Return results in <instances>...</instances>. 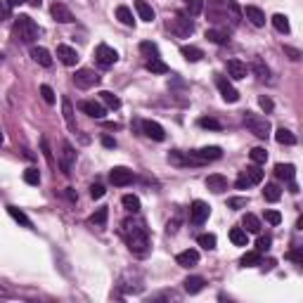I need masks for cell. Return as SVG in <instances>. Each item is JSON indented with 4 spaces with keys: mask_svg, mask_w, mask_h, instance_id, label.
<instances>
[{
    "mask_svg": "<svg viewBox=\"0 0 303 303\" xmlns=\"http://www.w3.org/2000/svg\"><path fill=\"white\" fill-rule=\"evenodd\" d=\"M121 234L128 242V249L133 251L135 256H147L150 251V234H147V228H144L142 220H133L128 218L121 223Z\"/></svg>",
    "mask_w": 303,
    "mask_h": 303,
    "instance_id": "cell-1",
    "label": "cell"
},
{
    "mask_svg": "<svg viewBox=\"0 0 303 303\" xmlns=\"http://www.w3.org/2000/svg\"><path fill=\"white\" fill-rule=\"evenodd\" d=\"M14 36H17V40H22V43H34L38 38L36 22L31 17H19L17 22H14Z\"/></svg>",
    "mask_w": 303,
    "mask_h": 303,
    "instance_id": "cell-2",
    "label": "cell"
},
{
    "mask_svg": "<svg viewBox=\"0 0 303 303\" xmlns=\"http://www.w3.org/2000/svg\"><path fill=\"white\" fill-rule=\"evenodd\" d=\"M244 126L249 128L251 133L260 138V140H268V135H270V121H268L266 116H258V114H244Z\"/></svg>",
    "mask_w": 303,
    "mask_h": 303,
    "instance_id": "cell-3",
    "label": "cell"
},
{
    "mask_svg": "<svg viewBox=\"0 0 303 303\" xmlns=\"http://www.w3.org/2000/svg\"><path fill=\"white\" fill-rule=\"evenodd\" d=\"M95 60H98V64L102 66V69H109V66H114L116 60H118V52H116L114 48H109V45H98L95 48Z\"/></svg>",
    "mask_w": 303,
    "mask_h": 303,
    "instance_id": "cell-4",
    "label": "cell"
},
{
    "mask_svg": "<svg viewBox=\"0 0 303 303\" xmlns=\"http://www.w3.org/2000/svg\"><path fill=\"white\" fill-rule=\"evenodd\" d=\"M168 28L176 34V36H180V38H188L192 31H194V24L190 22V17L188 14H176V19H173V24H168Z\"/></svg>",
    "mask_w": 303,
    "mask_h": 303,
    "instance_id": "cell-5",
    "label": "cell"
},
{
    "mask_svg": "<svg viewBox=\"0 0 303 303\" xmlns=\"http://www.w3.org/2000/svg\"><path fill=\"white\" fill-rule=\"evenodd\" d=\"M74 83H76V88L88 90V88H92V86H98L100 76L92 72V69H78V72L74 74Z\"/></svg>",
    "mask_w": 303,
    "mask_h": 303,
    "instance_id": "cell-6",
    "label": "cell"
},
{
    "mask_svg": "<svg viewBox=\"0 0 303 303\" xmlns=\"http://www.w3.org/2000/svg\"><path fill=\"white\" fill-rule=\"evenodd\" d=\"M74 161H76V152L69 142H62V154H60V168H62L64 176H72Z\"/></svg>",
    "mask_w": 303,
    "mask_h": 303,
    "instance_id": "cell-7",
    "label": "cell"
},
{
    "mask_svg": "<svg viewBox=\"0 0 303 303\" xmlns=\"http://www.w3.org/2000/svg\"><path fill=\"white\" fill-rule=\"evenodd\" d=\"M208 214H211V206L206 204V202H199V199H196L194 204L190 206V220H192L194 225L204 223L206 218H208Z\"/></svg>",
    "mask_w": 303,
    "mask_h": 303,
    "instance_id": "cell-8",
    "label": "cell"
},
{
    "mask_svg": "<svg viewBox=\"0 0 303 303\" xmlns=\"http://www.w3.org/2000/svg\"><path fill=\"white\" fill-rule=\"evenodd\" d=\"M109 180H112L114 188H126V185L133 182V170L124 168V166H116V168L109 173Z\"/></svg>",
    "mask_w": 303,
    "mask_h": 303,
    "instance_id": "cell-9",
    "label": "cell"
},
{
    "mask_svg": "<svg viewBox=\"0 0 303 303\" xmlns=\"http://www.w3.org/2000/svg\"><path fill=\"white\" fill-rule=\"evenodd\" d=\"M216 86H218V90H220V95H223L225 102H237V100H240V92L234 90V86H232L225 76H218V78H216Z\"/></svg>",
    "mask_w": 303,
    "mask_h": 303,
    "instance_id": "cell-10",
    "label": "cell"
},
{
    "mask_svg": "<svg viewBox=\"0 0 303 303\" xmlns=\"http://www.w3.org/2000/svg\"><path fill=\"white\" fill-rule=\"evenodd\" d=\"M78 109L83 114H88L90 118H104V107L100 102H95V100H83V102H78Z\"/></svg>",
    "mask_w": 303,
    "mask_h": 303,
    "instance_id": "cell-11",
    "label": "cell"
},
{
    "mask_svg": "<svg viewBox=\"0 0 303 303\" xmlns=\"http://www.w3.org/2000/svg\"><path fill=\"white\" fill-rule=\"evenodd\" d=\"M50 14H52L60 24H72L74 22V14H72V10L66 8L64 2H52V8H50Z\"/></svg>",
    "mask_w": 303,
    "mask_h": 303,
    "instance_id": "cell-12",
    "label": "cell"
},
{
    "mask_svg": "<svg viewBox=\"0 0 303 303\" xmlns=\"http://www.w3.org/2000/svg\"><path fill=\"white\" fill-rule=\"evenodd\" d=\"M57 57L64 66H76V62H78V52L69 45H57Z\"/></svg>",
    "mask_w": 303,
    "mask_h": 303,
    "instance_id": "cell-13",
    "label": "cell"
},
{
    "mask_svg": "<svg viewBox=\"0 0 303 303\" xmlns=\"http://www.w3.org/2000/svg\"><path fill=\"white\" fill-rule=\"evenodd\" d=\"M242 14L249 19L254 26H258V28H260V26H266V14H263V10L256 8V5H246V8L242 10Z\"/></svg>",
    "mask_w": 303,
    "mask_h": 303,
    "instance_id": "cell-14",
    "label": "cell"
},
{
    "mask_svg": "<svg viewBox=\"0 0 303 303\" xmlns=\"http://www.w3.org/2000/svg\"><path fill=\"white\" fill-rule=\"evenodd\" d=\"M142 133L147 135V138H152V140H156V142L166 140V130H164L156 121H142Z\"/></svg>",
    "mask_w": 303,
    "mask_h": 303,
    "instance_id": "cell-15",
    "label": "cell"
},
{
    "mask_svg": "<svg viewBox=\"0 0 303 303\" xmlns=\"http://www.w3.org/2000/svg\"><path fill=\"white\" fill-rule=\"evenodd\" d=\"M176 263L180 268H194L199 263V251L196 249H188V251H180L178 256H176Z\"/></svg>",
    "mask_w": 303,
    "mask_h": 303,
    "instance_id": "cell-16",
    "label": "cell"
},
{
    "mask_svg": "<svg viewBox=\"0 0 303 303\" xmlns=\"http://www.w3.org/2000/svg\"><path fill=\"white\" fill-rule=\"evenodd\" d=\"M206 188L211 190V192H216V194H220V192L228 190V178L220 176V173H214V176L206 178Z\"/></svg>",
    "mask_w": 303,
    "mask_h": 303,
    "instance_id": "cell-17",
    "label": "cell"
},
{
    "mask_svg": "<svg viewBox=\"0 0 303 303\" xmlns=\"http://www.w3.org/2000/svg\"><path fill=\"white\" fill-rule=\"evenodd\" d=\"M62 114H64V121H66V128L72 130V133H78V126H76V118H74V107L69 98L62 100Z\"/></svg>",
    "mask_w": 303,
    "mask_h": 303,
    "instance_id": "cell-18",
    "label": "cell"
},
{
    "mask_svg": "<svg viewBox=\"0 0 303 303\" xmlns=\"http://www.w3.org/2000/svg\"><path fill=\"white\" fill-rule=\"evenodd\" d=\"M196 159L199 161H216V159H220L223 156V152H220V147H202V150H196V152H192Z\"/></svg>",
    "mask_w": 303,
    "mask_h": 303,
    "instance_id": "cell-19",
    "label": "cell"
},
{
    "mask_svg": "<svg viewBox=\"0 0 303 303\" xmlns=\"http://www.w3.org/2000/svg\"><path fill=\"white\" fill-rule=\"evenodd\" d=\"M228 74H230V78H234V80L246 78V64L242 62V60H230V62H228Z\"/></svg>",
    "mask_w": 303,
    "mask_h": 303,
    "instance_id": "cell-20",
    "label": "cell"
},
{
    "mask_svg": "<svg viewBox=\"0 0 303 303\" xmlns=\"http://www.w3.org/2000/svg\"><path fill=\"white\" fill-rule=\"evenodd\" d=\"M31 57H34V62H38L40 66H52V54L48 52L45 48H31Z\"/></svg>",
    "mask_w": 303,
    "mask_h": 303,
    "instance_id": "cell-21",
    "label": "cell"
},
{
    "mask_svg": "<svg viewBox=\"0 0 303 303\" xmlns=\"http://www.w3.org/2000/svg\"><path fill=\"white\" fill-rule=\"evenodd\" d=\"M275 176L280 180H286V182H292L296 176V168L292 166V164H277L275 166Z\"/></svg>",
    "mask_w": 303,
    "mask_h": 303,
    "instance_id": "cell-22",
    "label": "cell"
},
{
    "mask_svg": "<svg viewBox=\"0 0 303 303\" xmlns=\"http://www.w3.org/2000/svg\"><path fill=\"white\" fill-rule=\"evenodd\" d=\"M225 12L230 14V19H232V24H234V26H237V24L242 22V17H244V14H242V8L237 5V0H225Z\"/></svg>",
    "mask_w": 303,
    "mask_h": 303,
    "instance_id": "cell-23",
    "label": "cell"
},
{
    "mask_svg": "<svg viewBox=\"0 0 303 303\" xmlns=\"http://www.w3.org/2000/svg\"><path fill=\"white\" fill-rule=\"evenodd\" d=\"M180 52H182V57H185L188 62H199V60L204 57V50H202V48H194V45H182Z\"/></svg>",
    "mask_w": 303,
    "mask_h": 303,
    "instance_id": "cell-24",
    "label": "cell"
},
{
    "mask_svg": "<svg viewBox=\"0 0 303 303\" xmlns=\"http://www.w3.org/2000/svg\"><path fill=\"white\" fill-rule=\"evenodd\" d=\"M182 284H185V292H188V294H199V292H202V289H204V277H188V280H185V282H182Z\"/></svg>",
    "mask_w": 303,
    "mask_h": 303,
    "instance_id": "cell-25",
    "label": "cell"
},
{
    "mask_svg": "<svg viewBox=\"0 0 303 303\" xmlns=\"http://www.w3.org/2000/svg\"><path fill=\"white\" fill-rule=\"evenodd\" d=\"M135 10H138V14L142 22H152L154 19V10H152L150 2H144V0H135Z\"/></svg>",
    "mask_w": 303,
    "mask_h": 303,
    "instance_id": "cell-26",
    "label": "cell"
},
{
    "mask_svg": "<svg viewBox=\"0 0 303 303\" xmlns=\"http://www.w3.org/2000/svg\"><path fill=\"white\" fill-rule=\"evenodd\" d=\"M242 225H244V230L251 232V234H258V232H260V220L254 214L244 216V218H242Z\"/></svg>",
    "mask_w": 303,
    "mask_h": 303,
    "instance_id": "cell-27",
    "label": "cell"
},
{
    "mask_svg": "<svg viewBox=\"0 0 303 303\" xmlns=\"http://www.w3.org/2000/svg\"><path fill=\"white\" fill-rule=\"evenodd\" d=\"M251 72L256 74L260 80H268V76H270V69L266 66V62H263L260 57H254V62H251Z\"/></svg>",
    "mask_w": 303,
    "mask_h": 303,
    "instance_id": "cell-28",
    "label": "cell"
},
{
    "mask_svg": "<svg viewBox=\"0 0 303 303\" xmlns=\"http://www.w3.org/2000/svg\"><path fill=\"white\" fill-rule=\"evenodd\" d=\"M246 234H249V232L244 230V228H232L230 242L234 244V246H246Z\"/></svg>",
    "mask_w": 303,
    "mask_h": 303,
    "instance_id": "cell-29",
    "label": "cell"
},
{
    "mask_svg": "<svg viewBox=\"0 0 303 303\" xmlns=\"http://www.w3.org/2000/svg\"><path fill=\"white\" fill-rule=\"evenodd\" d=\"M275 140L280 144H296V135L292 130H286V128H277L275 130Z\"/></svg>",
    "mask_w": 303,
    "mask_h": 303,
    "instance_id": "cell-30",
    "label": "cell"
},
{
    "mask_svg": "<svg viewBox=\"0 0 303 303\" xmlns=\"http://www.w3.org/2000/svg\"><path fill=\"white\" fill-rule=\"evenodd\" d=\"M144 66H147V72H152V74H168V66L161 62L159 57H150Z\"/></svg>",
    "mask_w": 303,
    "mask_h": 303,
    "instance_id": "cell-31",
    "label": "cell"
},
{
    "mask_svg": "<svg viewBox=\"0 0 303 303\" xmlns=\"http://www.w3.org/2000/svg\"><path fill=\"white\" fill-rule=\"evenodd\" d=\"M8 214L17 220L19 225H24V228H31V220H28V216L22 211V208H17V206H8Z\"/></svg>",
    "mask_w": 303,
    "mask_h": 303,
    "instance_id": "cell-32",
    "label": "cell"
},
{
    "mask_svg": "<svg viewBox=\"0 0 303 303\" xmlns=\"http://www.w3.org/2000/svg\"><path fill=\"white\" fill-rule=\"evenodd\" d=\"M206 38H208L211 43H216V45H225V43H228V34L220 31V28H208V31H206Z\"/></svg>",
    "mask_w": 303,
    "mask_h": 303,
    "instance_id": "cell-33",
    "label": "cell"
},
{
    "mask_svg": "<svg viewBox=\"0 0 303 303\" xmlns=\"http://www.w3.org/2000/svg\"><path fill=\"white\" fill-rule=\"evenodd\" d=\"M121 204H124V208L130 211V214H138V211H140V199L135 194H126L124 199H121Z\"/></svg>",
    "mask_w": 303,
    "mask_h": 303,
    "instance_id": "cell-34",
    "label": "cell"
},
{
    "mask_svg": "<svg viewBox=\"0 0 303 303\" xmlns=\"http://www.w3.org/2000/svg\"><path fill=\"white\" fill-rule=\"evenodd\" d=\"M246 178H249V182L251 185H258L260 180H263V170L258 168V164H254V166H246Z\"/></svg>",
    "mask_w": 303,
    "mask_h": 303,
    "instance_id": "cell-35",
    "label": "cell"
},
{
    "mask_svg": "<svg viewBox=\"0 0 303 303\" xmlns=\"http://www.w3.org/2000/svg\"><path fill=\"white\" fill-rule=\"evenodd\" d=\"M100 100H102L109 109H118V107H121V100L116 98L114 92H109V90H102V92H100Z\"/></svg>",
    "mask_w": 303,
    "mask_h": 303,
    "instance_id": "cell-36",
    "label": "cell"
},
{
    "mask_svg": "<svg viewBox=\"0 0 303 303\" xmlns=\"http://www.w3.org/2000/svg\"><path fill=\"white\" fill-rule=\"evenodd\" d=\"M116 19H118V22H121V24H126V26H133V12H130V10L126 8V5H121V8L116 10Z\"/></svg>",
    "mask_w": 303,
    "mask_h": 303,
    "instance_id": "cell-37",
    "label": "cell"
},
{
    "mask_svg": "<svg viewBox=\"0 0 303 303\" xmlns=\"http://www.w3.org/2000/svg\"><path fill=\"white\" fill-rule=\"evenodd\" d=\"M107 218H109V211H107V208H98L95 214L90 216V223L98 225V228H104V225H107Z\"/></svg>",
    "mask_w": 303,
    "mask_h": 303,
    "instance_id": "cell-38",
    "label": "cell"
},
{
    "mask_svg": "<svg viewBox=\"0 0 303 303\" xmlns=\"http://www.w3.org/2000/svg\"><path fill=\"white\" fill-rule=\"evenodd\" d=\"M263 258H260L258 251H249V254H244V258H242V266L244 268H254V266H260Z\"/></svg>",
    "mask_w": 303,
    "mask_h": 303,
    "instance_id": "cell-39",
    "label": "cell"
},
{
    "mask_svg": "<svg viewBox=\"0 0 303 303\" xmlns=\"http://www.w3.org/2000/svg\"><path fill=\"white\" fill-rule=\"evenodd\" d=\"M272 26H275L280 34H289V31H292V26H289V19H286L284 14H275V17H272Z\"/></svg>",
    "mask_w": 303,
    "mask_h": 303,
    "instance_id": "cell-40",
    "label": "cell"
},
{
    "mask_svg": "<svg viewBox=\"0 0 303 303\" xmlns=\"http://www.w3.org/2000/svg\"><path fill=\"white\" fill-rule=\"evenodd\" d=\"M263 196H266V202H280L282 190H280V185H266V190H263Z\"/></svg>",
    "mask_w": 303,
    "mask_h": 303,
    "instance_id": "cell-41",
    "label": "cell"
},
{
    "mask_svg": "<svg viewBox=\"0 0 303 303\" xmlns=\"http://www.w3.org/2000/svg\"><path fill=\"white\" fill-rule=\"evenodd\" d=\"M185 8H188L190 17H196V14H202V10H204V0H185Z\"/></svg>",
    "mask_w": 303,
    "mask_h": 303,
    "instance_id": "cell-42",
    "label": "cell"
},
{
    "mask_svg": "<svg viewBox=\"0 0 303 303\" xmlns=\"http://www.w3.org/2000/svg\"><path fill=\"white\" fill-rule=\"evenodd\" d=\"M249 156H251V161H254V164H266L268 161V152L263 150V147H254V150L249 152Z\"/></svg>",
    "mask_w": 303,
    "mask_h": 303,
    "instance_id": "cell-43",
    "label": "cell"
},
{
    "mask_svg": "<svg viewBox=\"0 0 303 303\" xmlns=\"http://www.w3.org/2000/svg\"><path fill=\"white\" fill-rule=\"evenodd\" d=\"M199 126H202V128H208V130H220V128H223V126H220V121H216V118H211V116L199 118Z\"/></svg>",
    "mask_w": 303,
    "mask_h": 303,
    "instance_id": "cell-44",
    "label": "cell"
},
{
    "mask_svg": "<svg viewBox=\"0 0 303 303\" xmlns=\"http://www.w3.org/2000/svg\"><path fill=\"white\" fill-rule=\"evenodd\" d=\"M24 182H28V185H38V182H40V173H38V168L24 170Z\"/></svg>",
    "mask_w": 303,
    "mask_h": 303,
    "instance_id": "cell-45",
    "label": "cell"
},
{
    "mask_svg": "<svg viewBox=\"0 0 303 303\" xmlns=\"http://www.w3.org/2000/svg\"><path fill=\"white\" fill-rule=\"evenodd\" d=\"M199 246H204V249H216V234H199Z\"/></svg>",
    "mask_w": 303,
    "mask_h": 303,
    "instance_id": "cell-46",
    "label": "cell"
},
{
    "mask_svg": "<svg viewBox=\"0 0 303 303\" xmlns=\"http://www.w3.org/2000/svg\"><path fill=\"white\" fill-rule=\"evenodd\" d=\"M40 95H43V100L48 104H54V90L50 86H40Z\"/></svg>",
    "mask_w": 303,
    "mask_h": 303,
    "instance_id": "cell-47",
    "label": "cell"
},
{
    "mask_svg": "<svg viewBox=\"0 0 303 303\" xmlns=\"http://www.w3.org/2000/svg\"><path fill=\"white\" fill-rule=\"evenodd\" d=\"M246 204H249V199H246V196H232L230 202H228L230 208H244Z\"/></svg>",
    "mask_w": 303,
    "mask_h": 303,
    "instance_id": "cell-48",
    "label": "cell"
},
{
    "mask_svg": "<svg viewBox=\"0 0 303 303\" xmlns=\"http://www.w3.org/2000/svg\"><path fill=\"white\" fill-rule=\"evenodd\" d=\"M270 244H272V240H270V237H258V242H256V251H258V254H263V251H268L270 249Z\"/></svg>",
    "mask_w": 303,
    "mask_h": 303,
    "instance_id": "cell-49",
    "label": "cell"
},
{
    "mask_svg": "<svg viewBox=\"0 0 303 303\" xmlns=\"http://www.w3.org/2000/svg\"><path fill=\"white\" fill-rule=\"evenodd\" d=\"M140 52H144L147 57H156V45L144 40V43H140Z\"/></svg>",
    "mask_w": 303,
    "mask_h": 303,
    "instance_id": "cell-50",
    "label": "cell"
},
{
    "mask_svg": "<svg viewBox=\"0 0 303 303\" xmlns=\"http://www.w3.org/2000/svg\"><path fill=\"white\" fill-rule=\"evenodd\" d=\"M40 147H43V154H45V159H48V164L50 166H54V159H52V152H50V144H48V140H40Z\"/></svg>",
    "mask_w": 303,
    "mask_h": 303,
    "instance_id": "cell-51",
    "label": "cell"
},
{
    "mask_svg": "<svg viewBox=\"0 0 303 303\" xmlns=\"http://www.w3.org/2000/svg\"><path fill=\"white\" fill-rule=\"evenodd\" d=\"M266 220L270 225H280L282 223V216L277 214V211H266Z\"/></svg>",
    "mask_w": 303,
    "mask_h": 303,
    "instance_id": "cell-52",
    "label": "cell"
},
{
    "mask_svg": "<svg viewBox=\"0 0 303 303\" xmlns=\"http://www.w3.org/2000/svg\"><path fill=\"white\" fill-rule=\"evenodd\" d=\"M10 12H12V8L8 5V0H0V22L10 19Z\"/></svg>",
    "mask_w": 303,
    "mask_h": 303,
    "instance_id": "cell-53",
    "label": "cell"
},
{
    "mask_svg": "<svg viewBox=\"0 0 303 303\" xmlns=\"http://www.w3.org/2000/svg\"><path fill=\"white\" fill-rule=\"evenodd\" d=\"M284 54H289V60H294V62H298V60H301V50L289 48V45H284Z\"/></svg>",
    "mask_w": 303,
    "mask_h": 303,
    "instance_id": "cell-54",
    "label": "cell"
},
{
    "mask_svg": "<svg viewBox=\"0 0 303 303\" xmlns=\"http://www.w3.org/2000/svg\"><path fill=\"white\" fill-rule=\"evenodd\" d=\"M234 185H237V190H244V188H249L251 182H249V178H246V173H244V170H242L240 173V178H237V182H234Z\"/></svg>",
    "mask_w": 303,
    "mask_h": 303,
    "instance_id": "cell-55",
    "label": "cell"
},
{
    "mask_svg": "<svg viewBox=\"0 0 303 303\" xmlns=\"http://www.w3.org/2000/svg\"><path fill=\"white\" fill-rule=\"evenodd\" d=\"M90 196H92V199H102V196H104V188H102V185H92V188H90Z\"/></svg>",
    "mask_w": 303,
    "mask_h": 303,
    "instance_id": "cell-56",
    "label": "cell"
},
{
    "mask_svg": "<svg viewBox=\"0 0 303 303\" xmlns=\"http://www.w3.org/2000/svg\"><path fill=\"white\" fill-rule=\"evenodd\" d=\"M170 164H176V166H182V164H185V156H182V154H180V152H170Z\"/></svg>",
    "mask_w": 303,
    "mask_h": 303,
    "instance_id": "cell-57",
    "label": "cell"
},
{
    "mask_svg": "<svg viewBox=\"0 0 303 303\" xmlns=\"http://www.w3.org/2000/svg\"><path fill=\"white\" fill-rule=\"evenodd\" d=\"M258 104H260V107H263V109H266V112H272V100H270V98H266V95H263V98L258 100Z\"/></svg>",
    "mask_w": 303,
    "mask_h": 303,
    "instance_id": "cell-58",
    "label": "cell"
},
{
    "mask_svg": "<svg viewBox=\"0 0 303 303\" xmlns=\"http://www.w3.org/2000/svg\"><path fill=\"white\" fill-rule=\"evenodd\" d=\"M286 258H292L294 263L301 266V263H303V254H301V251H289V256H286Z\"/></svg>",
    "mask_w": 303,
    "mask_h": 303,
    "instance_id": "cell-59",
    "label": "cell"
},
{
    "mask_svg": "<svg viewBox=\"0 0 303 303\" xmlns=\"http://www.w3.org/2000/svg\"><path fill=\"white\" fill-rule=\"evenodd\" d=\"M102 144H104V147H109V150H114L116 140H114V138H109V135H104V138H102Z\"/></svg>",
    "mask_w": 303,
    "mask_h": 303,
    "instance_id": "cell-60",
    "label": "cell"
},
{
    "mask_svg": "<svg viewBox=\"0 0 303 303\" xmlns=\"http://www.w3.org/2000/svg\"><path fill=\"white\" fill-rule=\"evenodd\" d=\"M26 0H8V5L10 8H19V5H24Z\"/></svg>",
    "mask_w": 303,
    "mask_h": 303,
    "instance_id": "cell-61",
    "label": "cell"
},
{
    "mask_svg": "<svg viewBox=\"0 0 303 303\" xmlns=\"http://www.w3.org/2000/svg\"><path fill=\"white\" fill-rule=\"evenodd\" d=\"M66 196H69L72 202H76V199H78V194H76V192H74L72 188H66Z\"/></svg>",
    "mask_w": 303,
    "mask_h": 303,
    "instance_id": "cell-62",
    "label": "cell"
},
{
    "mask_svg": "<svg viewBox=\"0 0 303 303\" xmlns=\"http://www.w3.org/2000/svg\"><path fill=\"white\" fill-rule=\"evenodd\" d=\"M28 5H31V8H40V0H26Z\"/></svg>",
    "mask_w": 303,
    "mask_h": 303,
    "instance_id": "cell-63",
    "label": "cell"
},
{
    "mask_svg": "<svg viewBox=\"0 0 303 303\" xmlns=\"http://www.w3.org/2000/svg\"><path fill=\"white\" fill-rule=\"evenodd\" d=\"M0 142H2V133H0Z\"/></svg>",
    "mask_w": 303,
    "mask_h": 303,
    "instance_id": "cell-64",
    "label": "cell"
}]
</instances>
